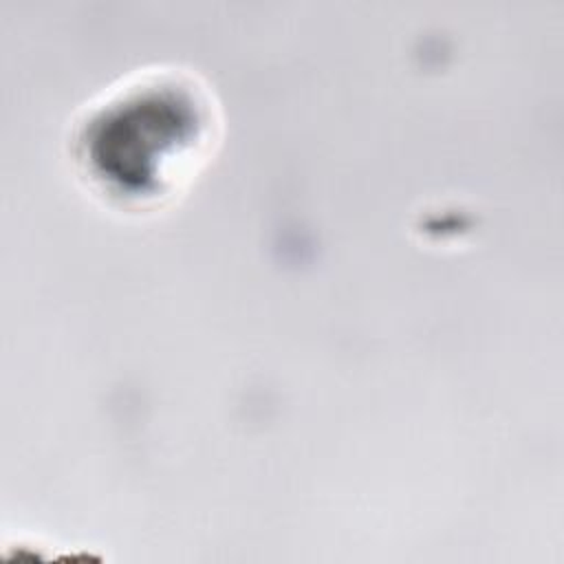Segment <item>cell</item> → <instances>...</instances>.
Returning <instances> with one entry per match:
<instances>
[{"label": "cell", "instance_id": "obj_1", "mask_svg": "<svg viewBox=\"0 0 564 564\" xmlns=\"http://www.w3.org/2000/svg\"><path fill=\"white\" fill-rule=\"evenodd\" d=\"M216 137L209 93L189 75L150 70L112 88L75 128V161L112 205L143 209L196 174Z\"/></svg>", "mask_w": 564, "mask_h": 564}]
</instances>
